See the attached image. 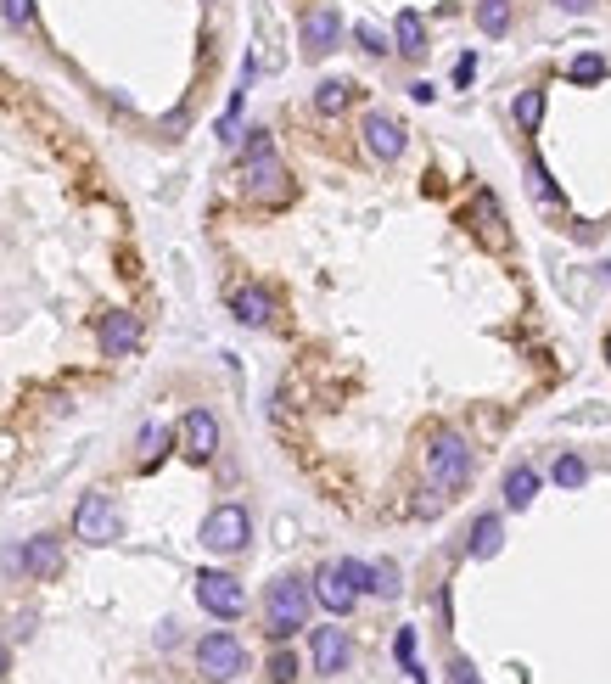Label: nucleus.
I'll list each match as a JSON object with an SVG mask.
<instances>
[{"instance_id": "nucleus-32", "label": "nucleus", "mask_w": 611, "mask_h": 684, "mask_svg": "<svg viewBox=\"0 0 611 684\" xmlns=\"http://www.w3.org/2000/svg\"><path fill=\"white\" fill-rule=\"evenodd\" d=\"M449 684H483V673H477V668L466 662V656H460L455 668H449Z\"/></svg>"}, {"instance_id": "nucleus-1", "label": "nucleus", "mask_w": 611, "mask_h": 684, "mask_svg": "<svg viewBox=\"0 0 611 684\" xmlns=\"http://www.w3.org/2000/svg\"><path fill=\"white\" fill-rule=\"evenodd\" d=\"M242 191H247V202H258V208H286V202H292V174H286V163L275 157V141L264 135V129L247 135Z\"/></svg>"}, {"instance_id": "nucleus-18", "label": "nucleus", "mask_w": 611, "mask_h": 684, "mask_svg": "<svg viewBox=\"0 0 611 684\" xmlns=\"http://www.w3.org/2000/svg\"><path fill=\"white\" fill-rule=\"evenodd\" d=\"M499 544H505V522H499L494 511L477 516V522H471V556L488 561V556H499Z\"/></svg>"}, {"instance_id": "nucleus-13", "label": "nucleus", "mask_w": 611, "mask_h": 684, "mask_svg": "<svg viewBox=\"0 0 611 684\" xmlns=\"http://www.w3.org/2000/svg\"><path fill=\"white\" fill-rule=\"evenodd\" d=\"M309 656H314V673H342L348 662H354V634L348 628H314V640H309Z\"/></svg>"}, {"instance_id": "nucleus-27", "label": "nucleus", "mask_w": 611, "mask_h": 684, "mask_svg": "<svg viewBox=\"0 0 611 684\" xmlns=\"http://www.w3.org/2000/svg\"><path fill=\"white\" fill-rule=\"evenodd\" d=\"M527 191H533L539 202H550V197H555V191H550V174H544L539 157H527Z\"/></svg>"}, {"instance_id": "nucleus-28", "label": "nucleus", "mask_w": 611, "mask_h": 684, "mask_svg": "<svg viewBox=\"0 0 611 684\" xmlns=\"http://www.w3.org/2000/svg\"><path fill=\"white\" fill-rule=\"evenodd\" d=\"M163 443H169L163 427H141V466H152V460L163 455Z\"/></svg>"}, {"instance_id": "nucleus-37", "label": "nucleus", "mask_w": 611, "mask_h": 684, "mask_svg": "<svg viewBox=\"0 0 611 684\" xmlns=\"http://www.w3.org/2000/svg\"><path fill=\"white\" fill-rule=\"evenodd\" d=\"M606 359H611V342H606Z\"/></svg>"}, {"instance_id": "nucleus-9", "label": "nucleus", "mask_w": 611, "mask_h": 684, "mask_svg": "<svg viewBox=\"0 0 611 684\" xmlns=\"http://www.w3.org/2000/svg\"><path fill=\"white\" fill-rule=\"evenodd\" d=\"M298 40H303V57H309V62L331 57V51H337V40H342L337 6H309V12H303V23H298Z\"/></svg>"}, {"instance_id": "nucleus-30", "label": "nucleus", "mask_w": 611, "mask_h": 684, "mask_svg": "<svg viewBox=\"0 0 611 684\" xmlns=\"http://www.w3.org/2000/svg\"><path fill=\"white\" fill-rule=\"evenodd\" d=\"M354 40L365 45L370 57H382V51H387V40H382V29H376V23H359V29H354Z\"/></svg>"}, {"instance_id": "nucleus-36", "label": "nucleus", "mask_w": 611, "mask_h": 684, "mask_svg": "<svg viewBox=\"0 0 611 684\" xmlns=\"http://www.w3.org/2000/svg\"><path fill=\"white\" fill-rule=\"evenodd\" d=\"M561 6H567V12H589V0H561Z\"/></svg>"}, {"instance_id": "nucleus-34", "label": "nucleus", "mask_w": 611, "mask_h": 684, "mask_svg": "<svg viewBox=\"0 0 611 684\" xmlns=\"http://www.w3.org/2000/svg\"><path fill=\"white\" fill-rule=\"evenodd\" d=\"M410 96H415V101H421V107H427V101H438V90H432V85H427V79H415V85H410Z\"/></svg>"}, {"instance_id": "nucleus-7", "label": "nucleus", "mask_w": 611, "mask_h": 684, "mask_svg": "<svg viewBox=\"0 0 611 684\" xmlns=\"http://www.w3.org/2000/svg\"><path fill=\"white\" fill-rule=\"evenodd\" d=\"M118 533H124V522H118V505L107 494H85L79 499V511H73V539L85 544H113Z\"/></svg>"}, {"instance_id": "nucleus-24", "label": "nucleus", "mask_w": 611, "mask_h": 684, "mask_svg": "<svg viewBox=\"0 0 611 684\" xmlns=\"http://www.w3.org/2000/svg\"><path fill=\"white\" fill-rule=\"evenodd\" d=\"M298 679V656L286 651V645H275L270 651V684H292Z\"/></svg>"}, {"instance_id": "nucleus-8", "label": "nucleus", "mask_w": 611, "mask_h": 684, "mask_svg": "<svg viewBox=\"0 0 611 684\" xmlns=\"http://www.w3.org/2000/svg\"><path fill=\"white\" fill-rule=\"evenodd\" d=\"M197 600H202V612H214V617H242L247 612V589L230 578V572H219V567H208V572H197Z\"/></svg>"}, {"instance_id": "nucleus-3", "label": "nucleus", "mask_w": 611, "mask_h": 684, "mask_svg": "<svg viewBox=\"0 0 611 684\" xmlns=\"http://www.w3.org/2000/svg\"><path fill=\"white\" fill-rule=\"evenodd\" d=\"M427 483L438 499H455L460 488L471 483V443L460 432H438L432 438V455H427Z\"/></svg>"}, {"instance_id": "nucleus-10", "label": "nucleus", "mask_w": 611, "mask_h": 684, "mask_svg": "<svg viewBox=\"0 0 611 684\" xmlns=\"http://www.w3.org/2000/svg\"><path fill=\"white\" fill-rule=\"evenodd\" d=\"M309 595L320 600V606H326L331 617H348V612H354V600H359V584L348 578V567H342V561H326V567L314 572Z\"/></svg>"}, {"instance_id": "nucleus-5", "label": "nucleus", "mask_w": 611, "mask_h": 684, "mask_svg": "<svg viewBox=\"0 0 611 684\" xmlns=\"http://www.w3.org/2000/svg\"><path fill=\"white\" fill-rule=\"evenodd\" d=\"M247 539H253L247 505H214L202 522V550H214V556H236V550H247Z\"/></svg>"}, {"instance_id": "nucleus-17", "label": "nucleus", "mask_w": 611, "mask_h": 684, "mask_svg": "<svg viewBox=\"0 0 611 684\" xmlns=\"http://www.w3.org/2000/svg\"><path fill=\"white\" fill-rule=\"evenodd\" d=\"M477 236H483L488 247H505L511 236H505V214H499L494 191H477Z\"/></svg>"}, {"instance_id": "nucleus-6", "label": "nucleus", "mask_w": 611, "mask_h": 684, "mask_svg": "<svg viewBox=\"0 0 611 684\" xmlns=\"http://www.w3.org/2000/svg\"><path fill=\"white\" fill-rule=\"evenodd\" d=\"M174 443H180V455L191 460V466H208V460L219 455V421H214V410H185L180 427H174Z\"/></svg>"}, {"instance_id": "nucleus-29", "label": "nucleus", "mask_w": 611, "mask_h": 684, "mask_svg": "<svg viewBox=\"0 0 611 684\" xmlns=\"http://www.w3.org/2000/svg\"><path fill=\"white\" fill-rule=\"evenodd\" d=\"M600 73H606V62H600L595 51H589V57H578V62H572V85H595Z\"/></svg>"}, {"instance_id": "nucleus-16", "label": "nucleus", "mask_w": 611, "mask_h": 684, "mask_svg": "<svg viewBox=\"0 0 611 684\" xmlns=\"http://www.w3.org/2000/svg\"><path fill=\"white\" fill-rule=\"evenodd\" d=\"M393 51L398 57H410V62H421L427 57V23H421V12H398V23H393Z\"/></svg>"}, {"instance_id": "nucleus-21", "label": "nucleus", "mask_w": 611, "mask_h": 684, "mask_svg": "<svg viewBox=\"0 0 611 684\" xmlns=\"http://www.w3.org/2000/svg\"><path fill=\"white\" fill-rule=\"evenodd\" d=\"M533 494H539V477H533V466H516L511 477H505V499H511L516 511H527V505H533Z\"/></svg>"}, {"instance_id": "nucleus-33", "label": "nucleus", "mask_w": 611, "mask_h": 684, "mask_svg": "<svg viewBox=\"0 0 611 684\" xmlns=\"http://www.w3.org/2000/svg\"><path fill=\"white\" fill-rule=\"evenodd\" d=\"M471 79H477V57L466 51V57L455 62V85H471Z\"/></svg>"}, {"instance_id": "nucleus-12", "label": "nucleus", "mask_w": 611, "mask_h": 684, "mask_svg": "<svg viewBox=\"0 0 611 684\" xmlns=\"http://www.w3.org/2000/svg\"><path fill=\"white\" fill-rule=\"evenodd\" d=\"M96 342H101V354H107V359H129L135 348H141V314H129V309L101 314Z\"/></svg>"}, {"instance_id": "nucleus-23", "label": "nucleus", "mask_w": 611, "mask_h": 684, "mask_svg": "<svg viewBox=\"0 0 611 684\" xmlns=\"http://www.w3.org/2000/svg\"><path fill=\"white\" fill-rule=\"evenodd\" d=\"M511 113H516V124H522V129H539V118H544V90H522Z\"/></svg>"}, {"instance_id": "nucleus-19", "label": "nucleus", "mask_w": 611, "mask_h": 684, "mask_svg": "<svg viewBox=\"0 0 611 684\" xmlns=\"http://www.w3.org/2000/svg\"><path fill=\"white\" fill-rule=\"evenodd\" d=\"M348 101H354V85H348V79H320V90H314V113L337 118Z\"/></svg>"}, {"instance_id": "nucleus-25", "label": "nucleus", "mask_w": 611, "mask_h": 684, "mask_svg": "<svg viewBox=\"0 0 611 684\" xmlns=\"http://www.w3.org/2000/svg\"><path fill=\"white\" fill-rule=\"evenodd\" d=\"M583 477H589V466H583L578 455H561V460H555V483H561V488H583Z\"/></svg>"}, {"instance_id": "nucleus-31", "label": "nucleus", "mask_w": 611, "mask_h": 684, "mask_svg": "<svg viewBox=\"0 0 611 684\" xmlns=\"http://www.w3.org/2000/svg\"><path fill=\"white\" fill-rule=\"evenodd\" d=\"M393 651H398V662H404V668H410V662H415V628H398Z\"/></svg>"}, {"instance_id": "nucleus-14", "label": "nucleus", "mask_w": 611, "mask_h": 684, "mask_svg": "<svg viewBox=\"0 0 611 684\" xmlns=\"http://www.w3.org/2000/svg\"><path fill=\"white\" fill-rule=\"evenodd\" d=\"M359 135H365V152L376 157V163H398V157H404V141H410L393 113H365V129H359Z\"/></svg>"}, {"instance_id": "nucleus-15", "label": "nucleus", "mask_w": 611, "mask_h": 684, "mask_svg": "<svg viewBox=\"0 0 611 684\" xmlns=\"http://www.w3.org/2000/svg\"><path fill=\"white\" fill-rule=\"evenodd\" d=\"M230 314H236L242 326H270V314H275V292H270V286H242V292L230 298Z\"/></svg>"}, {"instance_id": "nucleus-35", "label": "nucleus", "mask_w": 611, "mask_h": 684, "mask_svg": "<svg viewBox=\"0 0 611 684\" xmlns=\"http://www.w3.org/2000/svg\"><path fill=\"white\" fill-rule=\"evenodd\" d=\"M6 668H12V645L0 640V673H6Z\"/></svg>"}, {"instance_id": "nucleus-26", "label": "nucleus", "mask_w": 611, "mask_h": 684, "mask_svg": "<svg viewBox=\"0 0 611 684\" xmlns=\"http://www.w3.org/2000/svg\"><path fill=\"white\" fill-rule=\"evenodd\" d=\"M0 17H6L12 29H29V23H34V0H0Z\"/></svg>"}, {"instance_id": "nucleus-20", "label": "nucleus", "mask_w": 611, "mask_h": 684, "mask_svg": "<svg viewBox=\"0 0 611 684\" xmlns=\"http://www.w3.org/2000/svg\"><path fill=\"white\" fill-rule=\"evenodd\" d=\"M365 589L370 595H382V600H398V561H376V567H365Z\"/></svg>"}, {"instance_id": "nucleus-22", "label": "nucleus", "mask_w": 611, "mask_h": 684, "mask_svg": "<svg viewBox=\"0 0 611 684\" xmlns=\"http://www.w3.org/2000/svg\"><path fill=\"white\" fill-rule=\"evenodd\" d=\"M477 23H483V34H505L511 29V0H477Z\"/></svg>"}, {"instance_id": "nucleus-11", "label": "nucleus", "mask_w": 611, "mask_h": 684, "mask_svg": "<svg viewBox=\"0 0 611 684\" xmlns=\"http://www.w3.org/2000/svg\"><path fill=\"white\" fill-rule=\"evenodd\" d=\"M6 567H12V572H29V578H40V584H51V578L62 572V539L40 533V539H29L23 550H12V556H6Z\"/></svg>"}, {"instance_id": "nucleus-4", "label": "nucleus", "mask_w": 611, "mask_h": 684, "mask_svg": "<svg viewBox=\"0 0 611 684\" xmlns=\"http://www.w3.org/2000/svg\"><path fill=\"white\" fill-rule=\"evenodd\" d=\"M197 673L214 684H230L247 673V645L236 640V634H225V628H214V634H202L197 640Z\"/></svg>"}, {"instance_id": "nucleus-2", "label": "nucleus", "mask_w": 611, "mask_h": 684, "mask_svg": "<svg viewBox=\"0 0 611 684\" xmlns=\"http://www.w3.org/2000/svg\"><path fill=\"white\" fill-rule=\"evenodd\" d=\"M309 578H298V572H286V578H275L270 589H264V634H270V645H286L298 628H309Z\"/></svg>"}]
</instances>
